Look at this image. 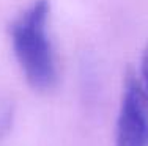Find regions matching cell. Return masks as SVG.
Instances as JSON below:
<instances>
[{
  "mask_svg": "<svg viewBox=\"0 0 148 146\" xmlns=\"http://www.w3.org/2000/svg\"><path fill=\"white\" fill-rule=\"evenodd\" d=\"M140 72H142V80L145 85V90H148V43L142 54V63H140Z\"/></svg>",
  "mask_w": 148,
  "mask_h": 146,
  "instance_id": "3957f363",
  "label": "cell"
},
{
  "mask_svg": "<svg viewBox=\"0 0 148 146\" xmlns=\"http://www.w3.org/2000/svg\"><path fill=\"white\" fill-rule=\"evenodd\" d=\"M47 0H35L11 25V41L27 82L36 90H47L57 79L54 50L47 35Z\"/></svg>",
  "mask_w": 148,
  "mask_h": 146,
  "instance_id": "6da1fadb",
  "label": "cell"
},
{
  "mask_svg": "<svg viewBox=\"0 0 148 146\" xmlns=\"http://www.w3.org/2000/svg\"><path fill=\"white\" fill-rule=\"evenodd\" d=\"M117 146H148V94L134 75H128L125 83Z\"/></svg>",
  "mask_w": 148,
  "mask_h": 146,
  "instance_id": "7a4b0ae2",
  "label": "cell"
}]
</instances>
